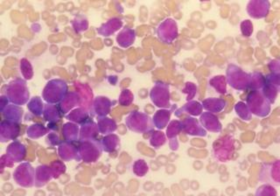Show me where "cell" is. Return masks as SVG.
<instances>
[{"instance_id":"52","label":"cell","mask_w":280,"mask_h":196,"mask_svg":"<svg viewBox=\"0 0 280 196\" xmlns=\"http://www.w3.org/2000/svg\"><path fill=\"white\" fill-rule=\"evenodd\" d=\"M47 143L50 146H56L59 144V138L56 134L50 133L47 138Z\"/></svg>"},{"instance_id":"39","label":"cell","mask_w":280,"mask_h":196,"mask_svg":"<svg viewBox=\"0 0 280 196\" xmlns=\"http://www.w3.org/2000/svg\"><path fill=\"white\" fill-rule=\"evenodd\" d=\"M48 133V129L39 124H34L27 128V137L32 140H37Z\"/></svg>"},{"instance_id":"40","label":"cell","mask_w":280,"mask_h":196,"mask_svg":"<svg viewBox=\"0 0 280 196\" xmlns=\"http://www.w3.org/2000/svg\"><path fill=\"white\" fill-rule=\"evenodd\" d=\"M261 91L265 97L267 98V100L271 103V104H275L277 95L279 93V89L272 84L265 83V85L263 87Z\"/></svg>"},{"instance_id":"35","label":"cell","mask_w":280,"mask_h":196,"mask_svg":"<svg viewBox=\"0 0 280 196\" xmlns=\"http://www.w3.org/2000/svg\"><path fill=\"white\" fill-rule=\"evenodd\" d=\"M265 76H264V74L260 72H253V73H250V84L249 89L251 90H261L263 89V87L265 86Z\"/></svg>"},{"instance_id":"28","label":"cell","mask_w":280,"mask_h":196,"mask_svg":"<svg viewBox=\"0 0 280 196\" xmlns=\"http://www.w3.org/2000/svg\"><path fill=\"white\" fill-rule=\"evenodd\" d=\"M136 40V32L135 30L125 27L120 31L116 36V42L121 48H127L133 44Z\"/></svg>"},{"instance_id":"13","label":"cell","mask_w":280,"mask_h":196,"mask_svg":"<svg viewBox=\"0 0 280 196\" xmlns=\"http://www.w3.org/2000/svg\"><path fill=\"white\" fill-rule=\"evenodd\" d=\"M182 131L189 136L206 137L207 131L203 128L200 121L193 116H188L182 121Z\"/></svg>"},{"instance_id":"19","label":"cell","mask_w":280,"mask_h":196,"mask_svg":"<svg viewBox=\"0 0 280 196\" xmlns=\"http://www.w3.org/2000/svg\"><path fill=\"white\" fill-rule=\"evenodd\" d=\"M6 155L12 160L14 163H18L23 161L27 155V147L17 140L11 143L6 149Z\"/></svg>"},{"instance_id":"11","label":"cell","mask_w":280,"mask_h":196,"mask_svg":"<svg viewBox=\"0 0 280 196\" xmlns=\"http://www.w3.org/2000/svg\"><path fill=\"white\" fill-rule=\"evenodd\" d=\"M179 28L176 21L167 18L158 25L157 28V36L158 40L165 44H171L178 38Z\"/></svg>"},{"instance_id":"2","label":"cell","mask_w":280,"mask_h":196,"mask_svg":"<svg viewBox=\"0 0 280 196\" xmlns=\"http://www.w3.org/2000/svg\"><path fill=\"white\" fill-rule=\"evenodd\" d=\"M125 125L130 131L135 133L145 134L154 131L152 117L141 111H131L125 119Z\"/></svg>"},{"instance_id":"18","label":"cell","mask_w":280,"mask_h":196,"mask_svg":"<svg viewBox=\"0 0 280 196\" xmlns=\"http://www.w3.org/2000/svg\"><path fill=\"white\" fill-rule=\"evenodd\" d=\"M182 131V121L172 120L167 125V138L169 140V146L172 151H177L179 148V142L177 140L178 135Z\"/></svg>"},{"instance_id":"45","label":"cell","mask_w":280,"mask_h":196,"mask_svg":"<svg viewBox=\"0 0 280 196\" xmlns=\"http://www.w3.org/2000/svg\"><path fill=\"white\" fill-rule=\"evenodd\" d=\"M21 70L22 72V75L27 80H30L33 77V68L31 63L26 59H22L21 61Z\"/></svg>"},{"instance_id":"32","label":"cell","mask_w":280,"mask_h":196,"mask_svg":"<svg viewBox=\"0 0 280 196\" xmlns=\"http://www.w3.org/2000/svg\"><path fill=\"white\" fill-rule=\"evenodd\" d=\"M65 117L70 122L82 125L87 120H89V113L84 108H76L75 110H71L68 115H66Z\"/></svg>"},{"instance_id":"42","label":"cell","mask_w":280,"mask_h":196,"mask_svg":"<svg viewBox=\"0 0 280 196\" xmlns=\"http://www.w3.org/2000/svg\"><path fill=\"white\" fill-rule=\"evenodd\" d=\"M132 170L135 175L137 177H144L149 172V167L144 160H137L133 164Z\"/></svg>"},{"instance_id":"44","label":"cell","mask_w":280,"mask_h":196,"mask_svg":"<svg viewBox=\"0 0 280 196\" xmlns=\"http://www.w3.org/2000/svg\"><path fill=\"white\" fill-rule=\"evenodd\" d=\"M134 100V95L130 89H124L119 95V104L122 106H130Z\"/></svg>"},{"instance_id":"14","label":"cell","mask_w":280,"mask_h":196,"mask_svg":"<svg viewBox=\"0 0 280 196\" xmlns=\"http://www.w3.org/2000/svg\"><path fill=\"white\" fill-rule=\"evenodd\" d=\"M21 127L18 123L3 120L0 125V141L2 143L15 140L19 136Z\"/></svg>"},{"instance_id":"27","label":"cell","mask_w":280,"mask_h":196,"mask_svg":"<svg viewBox=\"0 0 280 196\" xmlns=\"http://www.w3.org/2000/svg\"><path fill=\"white\" fill-rule=\"evenodd\" d=\"M80 104L81 98L77 93L69 92L63 101L59 104V108H60L61 112L63 114H67L74 108L77 107Z\"/></svg>"},{"instance_id":"47","label":"cell","mask_w":280,"mask_h":196,"mask_svg":"<svg viewBox=\"0 0 280 196\" xmlns=\"http://www.w3.org/2000/svg\"><path fill=\"white\" fill-rule=\"evenodd\" d=\"M254 27L252 22L250 19H245L240 23V31L242 35L249 38L253 33Z\"/></svg>"},{"instance_id":"26","label":"cell","mask_w":280,"mask_h":196,"mask_svg":"<svg viewBox=\"0 0 280 196\" xmlns=\"http://www.w3.org/2000/svg\"><path fill=\"white\" fill-rule=\"evenodd\" d=\"M1 113L6 120L19 124L22 120L24 110L21 106L11 104H8L3 110H1Z\"/></svg>"},{"instance_id":"7","label":"cell","mask_w":280,"mask_h":196,"mask_svg":"<svg viewBox=\"0 0 280 196\" xmlns=\"http://www.w3.org/2000/svg\"><path fill=\"white\" fill-rule=\"evenodd\" d=\"M78 151L82 161L85 163H95L101 158L104 149L98 140H88L79 141Z\"/></svg>"},{"instance_id":"30","label":"cell","mask_w":280,"mask_h":196,"mask_svg":"<svg viewBox=\"0 0 280 196\" xmlns=\"http://www.w3.org/2000/svg\"><path fill=\"white\" fill-rule=\"evenodd\" d=\"M63 133L66 141L71 143L79 141L80 131L79 126L75 123H66L65 125H63Z\"/></svg>"},{"instance_id":"20","label":"cell","mask_w":280,"mask_h":196,"mask_svg":"<svg viewBox=\"0 0 280 196\" xmlns=\"http://www.w3.org/2000/svg\"><path fill=\"white\" fill-rule=\"evenodd\" d=\"M176 104L173 105V107L171 109H161L156 111L154 116L152 117L153 124L158 130H163L165 128L167 127V125L170 123L171 116L172 113L176 109Z\"/></svg>"},{"instance_id":"23","label":"cell","mask_w":280,"mask_h":196,"mask_svg":"<svg viewBox=\"0 0 280 196\" xmlns=\"http://www.w3.org/2000/svg\"><path fill=\"white\" fill-rule=\"evenodd\" d=\"M202 104L206 111L213 113V114H217L224 111L226 107L227 103L222 98L208 97L203 100Z\"/></svg>"},{"instance_id":"43","label":"cell","mask_w":280,"mask_h":196,"mask_svg":"<svg viewBox=\"0 0 280 196\" xmlns=\"http://www.w3.org/2000/svg\"><path fill=\"white\" fill-rule=\"evenodd\" d=\"M255 196H277V191L271 185L263 184L257 187Z\"/></svg>"},{"instance_id":"51","label":"cell","mask_w":280,"mask_h":196,"mask_svg":"<svg viewBox=\"0 0 280 196\" xmlns=\"http://www.w3.org/2000/svg\"><path fill=\"white\" fill-rule=\"evenodd\" d=\"M0 163H1V170H2V172H3L4 169H5V167H12V166H13V164H14V162L10 159L7 155L5 154L1 157V161H0Z\"/></svg>"},{"instance_id":"38","label":"cell","mask_w":280,"mask_h":196,"mask_svg":"<svg viewBox=\"0 0 280 196\" xmlns=\"http://www.w3.org/2000/svg\"><path fill=\"white\" fill-rule=\"evenodd\" d=\"M44 106L45 105L42 103V98L39 96H34L27 104V109L35 116H41L43 114Z\"/></svg>"},{"instance_id":"31","label":"cell","mask_w":280,"mask_h":196,"mask_svg":"<svg viewBox=\"0 0 280 196\" xmlns=\"http://www.w3.org/2000/svg\"><path fill=\"white\" fill-rule=\"evenodd\" d=\"M97 126H98L99 132L104 135H110L116 131V124L113 119H109L107 116L105 117H97Z\"/></svg>"},{"instance_id":"24","label":"cell","mask_w":280,"mask_h":196,"mask_svg":"<svg viewBox=\"0 0 280 196\" xmlns=\"http://www.w3.org/2000/svg\"><path fill=\"white\" fill-rule=\"evenodd\" d=\"M203 110L204 109H203V104L199 103V102L192 100V101L188 102L182 108H179V109L176 110L175 116L179 117L183 113H185V114H188L193 117L194 116H199L203 114Z\"/></svg>"},{"instance_id":"41","label":"cell","mask_w":280,"mask_h":196,"mask_svg":"<svg viewBox=\"0 0 280 196\" xmlns=\"http://www.w3.org/2000/svg\"><path fill=\"white\" fill-rule=\"evenodd\" d=\"M72 27L75 29V32L83 33L88 29L89 22L86 17H84L83 15H78L72 21Z\"/></svg>"},{"instance_id":"50","label":"cell","mask_w":280,"mask_h":196,"mask_svg":"<svg viewBox=\"0 0 280 196\" xmlns=\"http://www.w3.org/2000/svg\"><path fill=\"white\" fill-rule=\"evenodd\" d=\"M268 68L271 73L280 74V59L271 60L268 63Z\"/></svg>"},{"instance_id":"48","label":"cell","mask_w":280,"mask_h":196,"mask_svg":"<svg viewBox=\"0 0 280 196\" xmlns=\"http://www.w3.org/2000/svg\"><path fill=\"white\" fill-rule=\"evenodd\" d=\"M50 167L53 174H54V179L59 178L62 174L66 172L65 165L59 161H54L53 163L51 164Z\"/></svg>"},{"instance_id":"4","label":"cell","mask_w":280,"mask_h":196,"mask_svg":"<svg viewBox=\"0 0 280 196\" xmlns=\"http://www.w3.org/2000/svg\"><path fill=\"white\" fill-rule=\"evenodd\" d=\"M246 104L252 115L257 117H266L271 111V104L261 90H251L246 97Z\"/></svg>"},{"instance_id":"49","label":"cell","mask_w":280,"mask_h":196,"mask_svg":"<svg viewBox=\"0 0 280 196\" xmlns=\"http://www.w3.org/2000/svg\"><path fill=\"white\" fill-rule=\"evenodd\" d=\"M265 81L268 84H272L274 86L280 88V74L277 73H270V74L265 75Z\"/></svg>"},{"instance_id":"3","label":"cell","mask_w":280,"mask_h":196,"mask_svg":"<svg viewBox=\"0 0 280 196\" xmlns=\"http://www.w3.org/2000/svg\"><path fill=\"white\" fill-rule=\"evenodd\" d=\"M235 139L231 135L219 138L212 146V156L221 163L230 161L235 152Z\"/></svg>"},{"instance_id":"16","label":"cell","mask_w":280,"mask_h":196,"mask_svg":"<svg viewBox=\"0 0 280 196\" xmlns=\"http://www.w3.org/2000/svg\"><path fill=\"white\" fill-rule=\"evenodd\" d=\"M58 153L63 161H75L79 162L82 161L78 147L74 146L71 142L66 140L61 143L58 148Z\"/></svg>"},{"instance_id":"25","label":"cell","mask_w":280,"mask_h":196,"mask_svg":"<svg viewBox=\"0 0 280 196\" xmlns=\"http://www.w3.org/2000/svg\"><path fill=\"white\" fill-rule=\"evenodd\" d=\"M123 27V21L118 18H112L102 25L97 29V33L104 37H109L113 33L121 29Z\"/></svg>"},{"instance_id":"17","label":"cell","mask_w":280,"mask_h":196,"mask_svg":"<svg viewBox=\"0 0 280 196\" xmlns=\"http://www.w3.org/2000/svg\"><path fill=\"white\" fill-rule=\"evenodd\" d=\"M112 107V102L105 96H96L93 102L91 113L93 116H96L97 117H105L110 112Z\"/></svg>"},{"instance_id":"6","label":"cell","mask_w":280,"mask_h":196,"mask_svg":"<svg viewBox=\"0 0 280 196\" xmlns=\"http://www.w3.org/2000/svg\"><path fill=\"white\" fill-rule=\"evenodd\" d=\"M68 84L62 79L49 81L42 91V98L47 104H60L68 94Z\"/></svg>"},{"instance_id":"22","label":"cell","mask_w":280,"mask_h":196,"mask_svg":"<svg viewBox=\"0 0 280 196\" xmlns=\"http://www.w3.org/2000/svg\"><path fill=\"white\" fill-rule=\"evenodd\" d=\"M54 178V174L51 167L42 165L36 167L35 169V187H42L48 184L52 179Z\"/></svg>"},{"instance_id":"36","label":"cell","mask_w":280,"mask_h":196,"mask_svg":"<svg viewBox=\"0 0 280 196\" xmlns=\"http://www.w3.org/2000/svg\"><path fill=\"white\" fill-rule=\"evenodd\" d=\"M236 115L245 122H249L252 119V113L250 112V109L245 102H238L236 103L234 107Z\"/></svg>"},{"instance_id":"21","label":"cell","mask_w":280,"mask_h":196,"mask_svg":"<svg viewBox=\"0 0 280 196\" xmlns=\"http://www.w3.org/2000/svg\"><path fill=\"white\" fill-rule=\"evenodd\" d=\"M98 126L97 124L92 120H87L86 122L81 125L80 138L79 141H84L88 140H97L96 138L98 136Z\"/></svg>"},{"instance_id":"8","label":"cell","mask_w":280,"mask_h":196,"mask_svg":"<svg viewBox=\"0 0 280 196\" xmlns=\"http://www.w3.org/2000/svg\"><path fill=\"white\" fill-rule=\"evenodd\" d=\"M150 98L156 107L169 109L171 106L170 86L164 82H156L150 91Z\"/></svg>"},{"instance_id":"33","label":"cell","mask_w":280,"mask_h":196,"mask_svg":"<svg viewBox=\"0 0 280 196\" xmlns=\"http://www.w3.org/2000/svg\"><path fill=\"white\" fill-rule=\"evenodd\" d=\"M60 108L57 107L55 104H47L44 106L43 116L49 124H54L61 119Z\"/></svg>"},{"instance_id":"9","label":"cell","mask_w":280,"mask_h":196,"mask_svg":"<svg viewBox=\"0 0 280 196\" xmlns=\"http://www.w3.org/2000/svg\"><path fill=\"white\" fill-rule=\"evenodd\" d=\"M260 182L280 187V160L262 164L258 173Z\"/></svg>"},{"instance_id":"15","label":"cell","mask_w":280,"mask_h":196,"mask_svg":"<svg viewBox=\"0 0 280 196\" xmlns=\"http://www.w3.org/2000/svg\"><path fill=\"white\" fill-rule=\"evenodd\" d=\"M199 121L207 131L212 133H220L223 131V125L215 114L208 111L203 112L200 116Z\"/></svg>"},{"instance_id":"53","label":"cell","mask_w":280,"mask_h":196,"mask_svg":"<svg viewBox=\"0 0 280 196\" xmlns=\"http://www.w3.org/2000/svg\"><path fill=\"white\" fill-rule=\"evenodd\" d=\"M279 92H280V88H279Z\"/></svg>"},{"instance_id":"29","label":"cell","mask_w":280,"mask_h":196,"mask_svg":"<svg viewBox=\"0 0 280 196\" xmlns=\"http://www.w3.org/2000/svg\"><path fill=\"white\" fill-rule=\"evenodd\" d=\"M101 142L104 152L111 153L120 149V139L116 134H110L105 136Z\"/></svg>"},{"instance_id":"37","label":"cell","mask_w":280,"mask_h":196,"mask_svg":"<svg viewBox=\"0 0 280 196\" xmlns=\"http://www.w3.org/2000/svg\"><path fill=\"white\" fill-rule=\"evenodd\" d=\"M167 135L161 131H153L150 137V146L153 148L159 149L166 145L167 143Z\"/></svg>"},{"instance_id":"34","label":"cell","mask_w":280,"mask_h":196,"mask_svg":"<svg viewBox=\"0 0 280 196\" xmlns=\"http://www.w3.org/2000/svg\"><path fill=\"white\" fill-rule=\"evenodd\" d=\"M209 85L220 95H225L227 93L226 76L215 75L209 80Z\"/></svg>"},{"instance_id":"1","label":"cell","mask_w":280,"mask_h":196,"mask_svg":"<svg viewBox=\"0 0 280 196\" xmlns=\"http://www.w3.org/2000/svg\"><path fill=\"white\" fill-rule=\"evenodd\" d=\"M4 95H6L9 103L18 106H22L30 101V93L27 88V82L21 78L11 81L6 86Z\"/></svg>"},{"instance_id":"46","label":"cell","mask_w":280,"mask_h":196,"mask_svg":"<svg viewBox=\"0 0 280 196\" xmlns=\"http://www.w3.org/2000/svg\"><path fill=\"white\" fill-rule=\"evenodd\" d=\"M182 92L184 94H187V100L188 102L192 101L197 94V86L196 84L191 82L186 83L185 87L182 89Z\"/></svg>"},{"instance_id":"12","label":"cell","mask_w":280,"mask_h":196,"mask_svg":"<svg viewBox=\"0 0 280 196\" xmlns=\"http://www.w3.org/2000/svg\"><path fill=\"white\" fill-rule=\"evenodd\" d=\"M271 10V3L268 0H250L246 6V12L250 18L262 19L267 17Z\"/></svg>"},{"instance_id":"10","label":"cell","mask_w":280,"mask_h":196,"mask_svg":"<svg viewBox=\"0 0 280 196\" xmlns=\"http://www.w3.org/2000/svg\"><path fill=\"white\" fill-rule=\"evenodd\" d=\"M14 182L25 188L35 186V169L28 162L21 163L13 172Z\"/></svg>"},{"instance_id":"5","label":"cell","mask_w":280,"mask_h":196,"mask_svg":"<svg viewBox=\"0 0 280 196\" xmlns=\"http://www.w3.org/2000/svg\"><path fill=\"white\" fill-rule=\"evenodd\" d=\"M227 84L232 89L238 91L249 89L250 84V74L235 64H229L226 69Z\"/></svg>"}]
</instances>
